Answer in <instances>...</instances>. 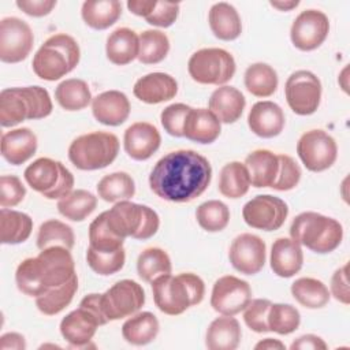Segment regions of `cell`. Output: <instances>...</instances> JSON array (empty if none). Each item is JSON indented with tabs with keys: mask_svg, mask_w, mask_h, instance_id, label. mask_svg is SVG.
Wrapping results in <instances>:
<instances>
[{
	"mask_svg": "<svg viewBox=\"0 0 350 350\" xmlns=\"http://www.w3.org/2000/svg\"><path fill=\"white\" fill-rule=\"evenodd\" d=\"M212 167L206 157L191 149L168 152L152 168V191L170 202H190L209 186Z\"/></svg>",
	"mask_w": 350,
	"mask_h": 350,
	"instance_id": "6da1fadb",
	"label": "cell"
},
{
	"mask_svg": "<svg viewBox=\"0 0 350 350\" xmlns=\"http://www.w3.org/2000/svg\"><path fill=\"white\" fill-rule=\"evenodd\" d=\"M70 252L63 246H51L41 250L37 257L25 258L15 272L19 291L37 298L68 282L75 275V262Z\"/></svg>",
	"mask_w": 350,
	"mask_h": 350,
	"instance_id": "7a4b0ae2",
	"label": "cell"
},
{
	"mask_svg": "<svg viewBox=\"0 0 350 350\" xmlns=\"http://www.w3.org/2000/svg\"><path fill=\"white\" fill-rule=\"evenodd\" d=\"M150 283L154 305L168 316L182 314L190 306L198 305L205 295L204 280L191 272L161 275Z\"/></svg>",
	"mask_w": 350,
	"mask_h": 350,
	"instance_id": "3957f363",
	"label": "cell"
},
{
	"mask_svg": "<svg viewBox=\"0 0 350 350\" xmlns=\"http://www.w3.org/2000/svg\"><path fill=\"white\" fill-rule=\"evenodd\" d=\"M53 109L51 96L41 86L7 88L0 93V124L12 127L23 120L44 119Z\"/></svg>",
	"mask_w": 350,
	"mask_h": 350,
	"instance_id": "277c9868",
	"label": "cell"
},
{
	"mask_svg": "<svg viewBox=\"0 0 350 350\" xmlns=\"http://www.w3.org/2000/svg\"><path fill=\"white\" fill-rule=\"evenodd\" d=\"M81 49L77 40L66 33L51 36L36 52L31 66L44 81H57L71 72L79 63Z\"/></svg>",
	"mask_w": 350,
	"mask_h": 350,
	"instance_id": "5b68a950",
	"label": "cell"
},
{
	"mask_svg": "<svg viewBox=\"0 0 350 350\" xmlns=\"http://www.w3.org/2000/svg\"><path fill=\"white\" fill-rule=\"evenodd\" d=\"M293 241L309 250L327 254L334 252L343 239V227L334 217L317 212H302L290 226Z\"/></svg>",
	"mask_w": 350,
	"mask_h": 350,
	"instance_id": "8992f818",
	"label": "cell"
},
{
	"mask_svg": "<svg viewBox=\"0 0 350 350\" xmlns=\"http://www.w3.org/2000/svg\"><path fill=\"white\" fill-rule=\"evenodd\" d=\"M119 153V139L107 131H92L77 137L68 146L71 164L82 171L108 167Z\"/></svg>",
	"mask_w": 350,
	"mask_h": 350,
	"instance_id": "52a82bcc",
	"label": "cell"
},
{
	"mask_svg": "<svg viewBox=\"0 0 350 350\" xmlns=\"http://www.w3.org/2000/svg\"><path fill=\"white\" fill-rule=\"evenodd\" d=\"M27 185L48 200H60L74 187V175L60 161L49 157L34 160L23 172Z\"/></svg>",
	"mask_w": 350,
	"mask_h": 350,
	"instance_id": "ba28073f",
	"label": "cell"
},
{
	"mask_svg": "<svg viewBox=\"0 0 350 350\" xmlns=\"http://www.w3.org/2000/svg\"><path fill=\"white\" fill-rule=\"evenodd\" d=\"M235 60L221 48H202L194 52L187 63L193 81L201 85L223 86L235 74Z\"/></svg>",
	"mask_w": 350,
	"mask_h": 350,
	"instance_id": "9c48e42d",
	"label": "cell"
},
{
	"mask_svg": "<svg viewBox=\"0 0 350 350\" xmlns=\"http://www.w3.org/2000/svg\"><path fill=\"white\" fill-rule=\"evenodd\" d=\"M321 82L308 70L294 71L286 81L284 96L290 109L301 116L312 115L321 101Z\"/></svg>",
	"mask_w": 350,
	"mask_h": 350,
	"instance_id": "30bf717a",
	"label": "cell"
},
{
	"mask_svg": "<svg viewBox=\"0 0 350 350\" xmlns=\"http://www.w3.org/2000/svg\"><path fill=\"white\" fill-rule=\"evenodd\" d=\"M297 153L306 170L321 172L332 167L336 161L338 145L328 133L314 129L299 137L297 142Z\"/></svg>",
	"mask_w": 350,
	"mask_h": 350,
	"instance_id": "8fae6325",
	"label": "cell"
},
{
	"mask_svg": "<svg viewBox=\"0 0 350 350\" xmlns=\"http://www.w3.org/2000/svg\"><path fill=\"white\" fill-rule=\"evenodd\" d=\"M145 304L142 286L131 279H123L101 294L103 310L109 321L130 317Z\"/></svg>",
	"mask_w": 350,
	"mask_h": 350,
	"instance_id": "7c38bea8",
	"label": "cell"
},
{
	"mask_svg": "<svg viewBox=\"0 0 350 350\" xmlns=\"http://www.w3.org/2000/svg\"><path fill=\"white\" fill-rule=\"evenodd\" d=\"M288 215L287 204L271 194H258L249 200L242 209L243 221L257 230L276 231L279 230Z\"/></svg>",
	"mask_w": 350,
	"mask_h": 350,
	"instance_id": "4fadbf2b",
	"label": "cell"
},
{
	"mask_svg": "<svg viewBox=\"0 0 350 350\" xmlns=\"http://www.w3.org/2000/svg\"><path fill=\"white\" fill-rule=\"evenodd\" d=\"M34 44L30 26L16 18L7 16L0 22V60L3 63H19L25 60Z\"/></svg>",
	"mask_w": 350,
	"mask_h": 350,
	"instance_id": "5bb4252c",
	"label": "cell"
},
{
	"mask_svg": "<svg viewBox=\"0 0 350 350\" xmlns=\"http://www.w3.org/2000/svg\"><path fill=\"white\" fill-rule=\"evenodd\" d=\"M250 299L252 288L246 280L234 275H224L213 283L211 306L223 316H235L243 312Z\"/></svg>",
	"mask_w": 350,
	"mask_h": 350,
	"instance_id": "9a60e30c",
	"label": "cell"
},
{
	"mask_svg": "<svg viewBox=\"0 0 350 350\" xmlns=\"http://www.w3.org/2000/svg\"><path fill=\"white\" fill-rule=\"evenodd\" d=\"M329 33L328 16L319 10H305L294 19L290 38L295 48L304 52L317 49Z\"/></svg>",
	"mask_w": 350,
	"mask_h": 350,
	"instance_id": "2e32d148",
	"label": "cell"
},
{
	"mask_svg": "<svg viewBox=\"0 0 350 350\" xmlns=\"http://www.w3.org/2000/svg\"><path fill=\"white\" fill-rule=\"evenodd\" d=\"M228 258L234 269L238 272L243 275H256L265 264V242L258 235L243 232L232 239L228 250Z\"/></svg>",
	"mask_w": 350,
	"mask_h": 350,
	"instance_id": "e0dca14e",
	"label": "cell"
},
{
	"mask_svg": "<svg viewBox=\"0 0 350 350\" xmlns=\"http://www.w3.org/2000/svg\"><path fill=\"white\" fill-rule=\"evenodd\" d=\"M161 144L159 130L148 122H135L129 126L123 135L126 153L137 161L148 160L157 152Z\"/></svg>",
	"mask_w": 350,
	"mask_h": 350,
	"instance_id": "ac0fdd59",
	"label": "cell"
},
{
	"mask_svg": "<svg viewBox=\"0 0 350 350\" xmlns=\"http://www.w3.org/2000/svg\"><path fill=\"white\" fill-rule=\"evenodd\" d=\"M131 105L127 96L119 90H107L92 100L94 119L105 126H120L130 115Z\"/></svg>",
	"mask_w": 350,
	"mask_h": 350,
	"instance_id": "d6986e66",
	"label": "cell"
},
{
	"mask_svg": "<svg viewBox=\"0 0 350 350\" xmlns=\"http://www.w3.org/2000/svg\"><path fill=\"white\" fill-rule=\"evenodd\" d=\"M284 112L273 101L256 103L247 115V126L252 133L261 138H273L284 129Z\"/></svg>",
	"mask_w": 350,
	"mask_h": 350,
	"instance_id": "ffe728a7",
	"label": "cell"
},
{
	"mask_svg": "<svg viewBox=\"0 0 350 350\" xmlns=\"http://www.w3.org/2000/svg\"><path fill=\"white\" fill-rule=\"evenodd\" d=\"M100 323L88 309L79 306L60 321V334L74 347H83L93 339Z\"/></svg>",
	"mask_w": 350,
	"mask_h": 350,
	"instance_id": "44dd1931",
	"label": "cell"
},
{
	"mask_svg": "<svg viewBox=\"0 0 350 350\" xmlns=\"http://www.w3.org/2000/svg\"><path fill=\"white\" fill-rule=\"evenodd\" d=\"M145 213V205L131 202L129 200L115 202V205L105 211L107 224L109 230L119 238H134L139 231Z\"/></svg>",
	"mask_w": 350,
	"mask_h": 350,
	"instance_id": "7402d4cb",
	"label": "cell"
},
{
	"mask_svg": "<svg viewBox=\"0 0 350 350\" xmlns=\"http://www.w3.org/2000/svg\"><path fill=\"white\" fill-rule=\"evenodd\" d=\"M133 93L142 103L160 104L176 96L178 82L170 74L149 72L134 83Z\"/></svg>",
	"mask_w": 350,
	"mask_h": 350,
	"instance_id": "603a6c76",
	"label": "cell"
},
{
	"mask_svg": "<svg viewBox=\"0 0 350 350\" xmlns=\"http://www.w3.org/2000/svg\"><path fill=\"white\" fill-rule=\"evenodd\" d=\"M221 131V123L206 108H191L185 119L183 137L197 144L215 142Z\"/></svg>",
	"mask_w": 350,
	"mask_h": 350,
	"instance_id": "cb8c5ba5",
	"label": "cell"
},
{
	"mask_svg": "<svg viewBox=\"0 0 350 350\" xmlns=\"http://www.w3.org/2000/svg\"><path fill=\"white\" fill-rule=\"evenodd\" d=\"M269 264L279 278H293L304 264L301 245L290 238H278L271 247Z\"/></svg>",
	"mask_w": 350,
	"mask_h": 350,
	"instance_id": "d4e9b609",
	"label": "cell"
},
{
	"mask_svg": "<svg viewBox=\"0 0 350 350\" xmlns=\"http://www.w3.org/2000/svg\"><path fill=\"white\" fill-rule=\"evenodd\" d=\"M37 135L29 127L10 130L1 135V156L12 165L26 163L37 150Z\"/></svg>",
	"mask_w": 350,
	"mask_h": 350,
	"instance_id": "484cf974",
	"label": "cell"
},
{
	"mask_svg": "<svg viewBox=\"0 0 350 350\" xmlns=\"http://www.w3.org/2000/svg\"><path fill=\"white\" fill-rule=\"evenodd\" d=\"M209 109L216 115L220 123H235L246 105L245 96L234 86H219L209 97Z\"/></svg>",
	"mask_w": 350,
	"mask_h": 350,
	"instance_id": "4316f807",
	"label": "cell"
},
{
	"mask_svg": "<svg viewBox=\"0 0 350 350\" xmlns=\"http://www.w3.org/2000/svg\"><path fill=\"white\" fill-rule=\"evenodd\" d=\"M245 167L249 172L250 185L260 187H271L278 176L279 159L278 154L268 149H257L245 159Z\"/></svg>",
	"mask_w": 350,
	"mask_h": 350,
	"instance_id": "83f0119b",
	"label": "cell"
},
{
	"mask_svg": "<svg viewBox=\"0 0 350 350\" xmlns=\"http://www.w3.org/2000/svg\"><path fill=\"white\" fill-rule=\"evenodd\" d=\"M208 22L213 36L221 41L237 40L242 33V22L238 11L226 1L215 3L211 7Z\"/></svg>",
	"mask_w": 350,
	"mask_h": 350,
	"instance_id": "f1b7e54d",
	"label": "cell"
},
{
	"mask_svg": "<svg viewBox=\"0 0 350 350\" xmlns=\"http://www.w3.org/2000/svg\"><path fill=\"white\" fill-rule=\"evenodd\" d=\"M139 51V36L129 27H118L113 30L105 44V53L111 63L126 66L137 59Z\"/></svg>",
	"mask_w": 350,
	"mask_h": 350,
	"instance_id": "f546056e",
	"label": "cell"
},
{
	"mask_svg": "<svg viewBox=\"0 0 350 350\" xmlns=\"http://www.w3.org/2000/svg\"><path fill=\"white\" fill-rule=\"evenodd\" d=\"M242 338V329L238 320L232 316L215 319L205 335V346L209 350H235Z\"/></svg>",
	"mask_w": 350,
	"mask_h": 350,
	"instance_id": "4dcf8cb0",
	"label": "cell"
},
{
	"mask_svg": "<svg viewBox=\"0 0 350 350\" xmlns=\"http://www.w3.org/2000/svg\"><path fill=\"white\" fill-rule=\"evenodd\" d=\"M160 323L152 312H137L122 325V336L127 343L144 346L153 342L159 334Z\"/></svg>",
	"mask_w": 350,
	"mask_h": 350,
	"instance_id": "1f68e13d",
	"label": "cell"
},
{
	"mask_svg": "<svg viewBox=\"0 0 350 350\" xmlns=\"http://www.w3.org/2000/svg\"><path fill=\"white\" fill-rule=\"evenodd\" d=\"M33 230L31 217L19 211L1 208L0 211V242L3 245H18L29 239Z\"/></svg>",
	"mask_w": 350,
	"mask_h": 350,
	"instance_id": "d6a6232c",
	"label": "cell"
},
{
	"mask_svg": "<svg viewBox=\"0 0 350 350\" xmlns=\"http://www.w3.org/2000/svg\"><path fill=\"white\" fill-rule=\"evenodd\" d=\"M83 22L94 30H105L122 15V3L118 0H88L82 4Z\"/></svg>",
	"mask_w": 350,
	"mask_h": 350,
	"instance_id": "836d02e7",
	"label": "cell"
},
{
	"mask_svg": "<svg viewBox=\"0 0 350 350\" xmlns=\"http://www.w3.org/2000/svg\"><path fill=\"white\" fill-rule=\"evenodd\" d=\"M291 295L308 309L324 308L331 298L328 287L314 278H299L291 283Z\"/></svg>",
	"mask_w": 350,
	"mask_h": 350,
	"instance_id": "e575fe53",
	"label": "cell"
},
{
	"mask_svg": "<svg viewBox=\"0 0 350 350\" xmlns=\"http://www.w3.org/2000/svg\"><path fill=\"white\" fill-rule=\"evenodd\" d=\"M55 98L66 111H81L93 100L88 83L79 78H68L62 81L56 86Z\"/></svg>",
	"mask_w": 350,
	"mask_h": 350,
	"instance_id": "d590c367",
	"label": "cell"
},
{
	"mask_svg": "<svg viewBox=\"0 0 350 350\" xmlns=\"http://www.w3.org/2000/svg\"><path fill=\"white\" fill-rule=\"evenodd\" d=\"M245 88L247 92L256 97H269L278 89V74L267 63H253L250 64L243 75Z\"/></svg>",
	"mask_w": 350,
	"mask_h": 350,
	"instance_id": "8d00e7d4",
	"label": "cell"
},
{
	"mask_svg": "<svg viewBox=\"0 0 350 350\" xmlns=\"http://www.w3.org/2000/svg\"><path fill=\"white\" fill-rule=\"evenodd\" d=\"M97 206V197L83 189L72 190L57 201V211L71 221H83Z\"/></svg>",
	"mask_w": 350,
	"mask_h": 350,
	"instance_id": "74e56055",
	"label": "cell"
},
{
	"mask_svg": "<svg viewBox=\"0 0 350 350\" xmlns=\"http://www.w3.org/2000/svg\"><path fill=\"white\" fill-rule=\"evenodd\" d=\"M97 194L107 202L130 200L135 194V183L130 174L118 171L104 175L97 183Z\"/></svg>",
	"mask_w": 350,
	"mask_h": 350,
	"instance_id": "f35d334b",
	"label": "cell"
},
{
	"mask_svg": "<svg viewBox=\"0 0 350 350\" xmlns=\"http://www.w3.org/2000/svg\"><path fill=\"white\" fill-rule=\"evenodd\" d=\"M250 187L249 172L243 163L231 161L227 163L219 176V191L227 198H241Z\"/></svg>",
	"mask_w": 350,
	"mask_h": 350,
	"instance_id": "ab89813d",
	"label": "cell"
},
{
	"mask_svg": "<svg viewBox=\"0 0 350 350\" xmlns=\"http://www.w3.org/2000/svg\"><path fill=\"white\" fill-rule=\"evenodd\" d=\"M77 290H78V276L75 273L68 282L63 283L62 286L53 287L46 293L41 294L40 297H37L36 306L44 314L55 316L71 304Z\"/></svg>",
	"mask_w": 350,
	"mask_h": 350,
	"instance_id": "60d3db41",
	"label": "cell"
},
{
	"mask_svg": "<svg viewBox=\"0 0 350 350\" xmlns=\"http://www.w3.org/2000/svg\"><path fill=\"white\" fill-rule=\"evenodd\" d=\"M172 265L168 253L160 247H146L137 260V272L144 282H152L157 276L171 273Z\"/></svg>",
	"mask_w": 350,
	"mask_h": 350,
	"instance_id": "b9f144b4",
	"label": "cell"
},
{
	"mask_svg": "<svg viewBox=\"0 0 350 350\" xmlns=\"http://www.w3.org/2000/svg\"><path fill=\"white\" fill-rule=\"evenodd\" d=\"M170 51V40L165 33L154 29L139 34V51L137 59L142 64H157L163 62Z\"/></svg>",
	"mask_w": 350,
	"mask_h": 350,
	"instance_id": "7bdbcfd3",
	"label": "cell"
},
{
	"mask_svg": "<svg viewBox=\"0 0 350 350\" xmlns=\"http://www.w3.org/2000/svg\"><path fill=\"white\" fill-rule=\"evenodd\" d=\"M75 237L72 228L57 220V219H49L44 221L37 234V247L40 250H44L51 246H63L68 250L74 247Z\"/></svg>",
	"mask_w": 350,
	"mask_h": 350,
	"instance_id": "ee69618b",
	"label": "cell"
},
{
	"mask_svg": "<svg viewBox=\"0 0 350 350\" xmlns=\"http://www.w3.org/2000/svg\"><path fill=\"white\" fill-rule=\"evenodd\" d=\"M196 219L202 230L208 232H219L230 223V209L223 201L209 200L197 208Z\"/></svg>",
	"mask_w": 350,
	"mask_h": 350,
	"instance_id": "f6af8a7d",
	"label": "cell"
},
{
	"mask_svg": "<svg viewBox=\"0 0 350 350\" xmlns=\"http://www.w3.org/2000/svg\"><path fill=\"white\" fill-rule=\"evenodd\" d=\"M267 321L269 331L279 335H288L299 327L301 314L290 304H271Z\"/></svg>",
	"mask_w": 350,
	"mask_h": 350,
	"instance_id": "bcb514c9",
	"label": "cell"
},
{
	"mask_svg": "<svg viewBox=\"0 0 350 350\" xmlns=\"http://www.w3.org/2000/svg\"><path fill=\"white\" fill-rule=\"evenodd\" d=\"M124 239L116 237L107 224L105 212L100 213L89 226V246L98 252H115L123 247Z\"/></svg>",
	"mask_w": 350,
	"mask_h": 350,
	"instance_id": "7dc6e473",
	"label": "cell"
},
{
	"mask_svg": "<svg viewBox=\"0 0 350 350\" xmlns=\"http://www.w3.org/2000/svg\"><path fill=\"white\" fill-rule=\"evenodd\" d=\"M86 261L92 271L96 273L101 276H109L123 268L126 261V252L124 247H120L115 252H98L88 246Z\"/></svg>",
	"mask_w": 350,
	"mask_h": 350,
	"instance_id": "c3c4849f",
	"label": "cell"
},
{
	"mask_svg": "<svg viewBox=\"0 0 350 350\" xmlns=\"http://www.w3.org/2000/svg\"><path fill=\"white\" fill-rule=\"evenodd\" d=\"M278 159H279V171L271 187L278 191L291 190L299 183V179L302 175L301 167L288 154H278Z\"/></svg>",
	"mask_w": 350,
	"mask_h": 350,
	"instance_id": "681fc988",
	"label": "cell"
},
{
	"mask_svg": "<svg viewBox=\"0 0 350 350\" xmlns=\"http://www.w3.org/2000/svg\"><path fill=\"white\" fill-rule=\"evenodd\" d=\"M271 301L267 298H256L250 299L247 306L243 309V320L245 324L257 334L269 332L268 327V310L271 306Z\"/></svg>",
	"mask_w": 350,
	"mask_h": 350,
	"instance_id": "f907efd6",
	"label": "cell"
},
{
	"mask_svg": "<svg viewBox=\"0 0 350 350\" xmlns=\"http://www.w3.org/2000/svg\"><path fill=\"white\" fill-rule=\"evenodd\" d=\"M190 109L191 107L183 103H175L165 107L160 113V122L164 130L172 137H183V124Z\"/></svg>",
	"mask_w": 350,
	"mask_h": 350,
	"instance_id": "816d5d0a",
	"label": "cell"
},
{
	"mask_svg": "<svg viewBox=\"0 0 350 350\" xmlns=\"http://www.w3.org/2000/svg\"><path fill=\"white\" fill-rule=\"evenodd\" d=\"M26 187L15 175H1L0 178V205L1 208H12L23 201Z\"/></svg>",
	"mask_w": 350,
	"mask_h": 350,
	"instance_id": "f5cc1de1",
	"label": "cell"
},
{
	"mask_svg": "<svg viewBox=\"0 0 350 350\" xmlns=\"http://www.w3.org/2000/svg\"><path fill=\"white\" fill-rule=\"evenodd\" d=\"M179 14V3L156 1L152 12L145 18L149 25L157 27H170L175 23Z\"/></svg>",
	"mask_w": 350,
	"mask_h": 350,
	"instance_id": "db71d44e",
	"label": "cell"
},
{
	"mask_svg": "<svg viewBox=\"0 0 350 350\" xmlns=\"http://www.w3.org/2000/svg\"><path fill=\"white\" fill-rule=\"evenodd\" d=\"M347 268L346 262L340 268H338L331 278V295L343 305L350 304V293H349V280H347Z\"/></svg>",
	"mask_w": 350,
	"mask_h": 350,
	"instance_id": "11a10c76",
	"label": "cell"
},
{
	"mask_svg": "<svg viewBox=\"0 0 350 350\" xmlns=\"http://www.w3.org/2000/svg\"><path fill=\"white\" fill-rule=\"evenodd\" d=\"M16 7L26 15L41 18L52 12L56 7V0H18Z\"/></svg>",
	"mask_w": 350,
	"mask_h": 350,
	"instance_id": "9f6ffc18",
	"label": "cell"
},
{
	"mask_svg": "<svg viewBox=\"0 0 350 350\" xmlns=\"http://www.w3.org/2000/svg\"><path fill=\"white\" fill-rule=\"evenodd\" d=\"M159 227H160V219H159L157 212L153 211L152 208H149L148 205H145L144 220H142L141 228L135 234L134 239H141V241L149 239V238H152L157 232Z\"/></svg>",
	"mask_w": 350,
	"mask_h": 350,
	"instance_id": "6f0895ef",
	"label": "cell"
},
{
	"mask_svg": "<svg viewBox=\"0 0 350 350\" xmlns=\"http://www.w3.org/2000/svg\"><path fill=\"white\" fill-rule=\"evenodd\" d=\"M79 306H82V308L88 309L89 312H92V313L97 317V320H98L100 325H105V324L109 321V320L107 319V316H105L104 310H103V305H101V294H96V293H93V294H88V295H85V297L82 298V301H81Z\"/></svg>",
	"mask_w": 350,
	"mask_h": 350,
	"instance_id": "680465c9",
	"label": "cell"
},
{
	"mask_svg": "<svg viewBox=\"0 0 350 350\" xmlns=\"http://www.w3.org/2000/svg\"><path fill=\"white\" fill-rule=\"evenodd\" d=\"M327 347V343L320 336L313 334L302 335L290 345L291 350H325Z\"/></svg>",
	"mask_w": 350,
	"mask_h": 350,
	"instance_id": "91938a15",
	"label": "cell"
},
{
	"mask_svg": "<svg viewBox=\"0 0 350 350\" xmlns=\"http://www.w3.org/2000/svg\"><path fill=\"white\" fill-rule=\"evenodd\" d=\"M0 349H14V350H25L26 349V340L23 335L18 332H7L1 335L0 338Z\"/></svg>",
	"mask_w": 350,
	"mask_h": 350,
	"instance_id": "94428289",
	"label": "cell"
},
{
	"mask_svg": "<svg viewBox=\"0 0 350 350\" xmlns=\"http://www.w3.org/2000/svg\"><path fill=\"white\" fill-rule=\"evenodd\" d=\"M156 1L154 0H130L127 1V8L130 10V12H133L134 15L146 18L152 10L154 8Z\"/></svg>",
	"mask_w": 350,
	"mask_h": 350,
	"instance_id": "6125c7cd",
	"label": "cell"
},
{
	"mask_svg": "<svg viewBox=\"0 0 350 350\" xmlns=\"http://www.w3.org/2000/svg\"><path fill=\"white\" fill-rule=\"evenodd\" d=\"M256 350H284L286 346L283 342H280L279 339H273V338H265L262 340H260L256 346Z\"/></svg>",
	"mask_w": 350,
	"mask_h": 350,
	"instance_id": "be15d7a7",
	"label": "cell"
},
{
	"mask_svg": "<svg viewBox=\"0 0 350 350\" xmlns=\"http://www.w3.org/2000/svg\"><path fill=\"white\" fill-rule=\"evenodd\" d=\"M269 4L273 8H278L279 11H291L293 8L298 7V0H288V1H269Z\"/></svg>",
	"mask_w": 350,
	"mask_h": 350,
	"instance_id": "e7e4bbea",
	"label": "cell"
}]
</instances>
